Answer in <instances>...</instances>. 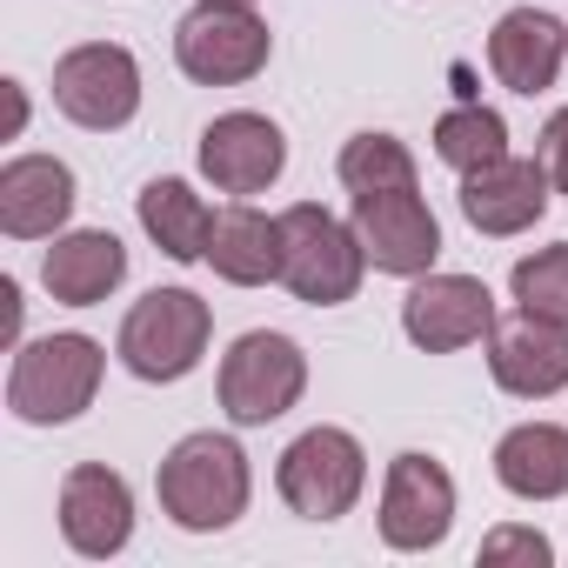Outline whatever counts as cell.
Returning <instances> with one entry per match:
<instances>
[{"label":"cell","instance_id":"7c38bea8","mask_svg":"<svg viewBox=\"0 0 568 568\" xmlns=\"http://www.w3.org/2000/svg\"><path fill=\"white\" fill-rule=\"evenodd\" d=\"M455 528V481L442 462L428 455H395L388 462V488H382V541L402 555H422L435 541H448Z\"/></svg>","mask_w":568,"mask_h":568},{"label":"cell","instance_id":"3957f363","mask_svg":"<svg viewBox=\"0 0 568 568\" xmlns=\"http://www.w3.org/2000/svg\"><path fill=\"white\" fill-rule=\"evenodd\" d=\"M101 342L88 335H48V342H28L14 355V375H8V408L34 428H61L74 422L94 388H101Z\"/></svg>","mask_w":568,"mask_h":568},{"label":"cell","instance_id":"e0dca14e","mask_svg":"<svg viewBox=\"0 0 568 568\" xmlns=\"http://www.w3.org/2000/svg\"><path fill=\"white\" fill-rule=\"evenodd\" d=\"M74 214V174L54 154H21L0 168V227L14 241H41Z\"/></svg>","mask_w":568,"mask_h":568},{"label":"cell","instance_id":"9a60e30c","mask_svg":"<svg viewBox=\"0 0 568 568\" xmlns=\"http://www.w3.org/2000/svg\"><path fill=\"white\" fill-rule=\"evenodd\" d=\"M281 168H288V141L267 114H221L201 134V174L221 194H261Z\"/></svg>","mask_w":568,"mask_h":568},{"label":"cell","instance_id":"8992f818","mask_svg":"<svg viewBox=\"0 0 568 568\" xmlns=\"http://www.w3.org/2000/svg\"><path fill=\"white\" fill-rule=\"evenodd\" d=\"M302 388H308V355H302L288 335L254 328V335H241V342L227 348V362H221V408H227L234 428H267V422H281V415L302 402Z\"/></svg>","mask_w":568,"mask_h":568},{"label":"cell","instance_id":"5b68a950","mask_svg":"<svg viewBox=\"0 0 568 568\" xmlns=\"http://www.w3.org/2000/svg\"><path fill=\"white\" fill-rule=\"evenodd\" d=\"M274 481L302 521H342L368 488V455L348 428H308L302 442H288Z\"/></svg>","mask_w":568,"mask_h":568},{"label":"cell","instance_id":"8fae6325","mask_svg":"<svg viewBox=\"0 0 568 568\" xmlns=\"http://www.w3.org/2000/svg\"><path fill=\"white\" fill-rule=\"evenodd\" d=\"M402 328L422 355H455L495 328V295L475 274H422L402 302Z\"/></svg>","mask_w":568,"mask_h":568},{"label":"cell","instance_id":"52a82bcc","mask_svg":"<svg viewBox=\"0 0 568 568\" xmlns=\"http://www.w3.org/2000/svg\"><path fill=\"white\" fill-rule=\"evenodd\" d=\"M174 61L201 88H241L267 68V21L254 8H227V0H201V8L174 28Z\"/></svg>","mask_w":568,"mask_h":568},{"label":"cell","instance_id":"7a4b0ae2","mask_svg":"<svg viewBox=\"0 0 568 568\" xmlns=\"http://www.w3.org/2000/svg\"><path fill=\"white\" fill-rule=\"evenodd\" d=\"M161 508L194 528L214 535L247 508V455L227 435H187L174 442V455L161 462Z\"/></svg>","mask_w":568,"mask_h":568},{"label":"cell","instance_id":"4316f807","mask_svg":"<svg viewBox=\"0 0 568 568\" xmlns=\"http://www.w3.org/2000/svg\"><path fill=\"white\" fill-rule=\"evenodd\" d=\"M227 8H254V0H227Z\"/></svg>","mask_w":568,"mask_h":568},{"label":"cell","instance_id":"277c9868","mask_svg":"<svg viewBox=\"0 0 568 568\" xmlns=\"http://www.w3.org/2000/svg\"><path fill=\"white\" fill-rule=\"evenodd\" d=\"M207 335H214V315L201 295L187 288H154L128 308L121 322V362L128 375L141 382H181L194 375V362L207 355Z\"/></svg>","mask_w":568,"mask_h":568},{"label":"cell","instance_id":"9c48e42d","mask_svg":"<svg viewBox=\"0 0 568 568\" xmlns=\"http://www.w3.org/2000/svg\"><path fill=\"white\" fill-rule=\"evenodd\" d=\"M355 241L362 254L382 267V274H428L435 254H442V227L428 214V201L415 187H375V194H355Z\"/></svg>","mask_w":568,"mask_h":568},{"label":"cell","instance_id":"ac0fdd59","mask_svg":"<svg viewBox=\"0 0 568 568\" xmlns=\"http://www.w3.org/2000/svg\"><path fill=\"white\" fill-rule=\"evenodd\" d=\"M121 274H128V247L108 234V227H81V234H61L41 261V281H48V295L68 302V308H94L121 288Z\"/></svg>","mask_w":568,"mask_h":568},{"label":"cell","instance_id":"5bb4252c","mask_svg":"<svg viewBox=\"0 0 568 568\" xmlns=\"http://www.w3.org/2000/svg\"><path fill=\"white\" fill-rule=\"evenodd\" d=\"M548 161H488L475 174H462V214L475 234H521L548 214Z\"/></svg>","mask_w":568,"mask_h":568},{"label":"cell","instance_id":"d6986e66","mask_svg":"<svg viewBox=\"0 0 568 568\" xmlns=\"http://www.w3.org/2000/svg\"><path fill=\"white\" fill-rule=\"evenodd\" d=\"M207 261H214L221 281H234V288L281 281V214L267 221L261 207H221L214 234H207Z\"/></svg>","mask_w":568,"mask_h":568},{"label":"cell","instance_id":"7402d4cb","mask_svg":"<svg viewBox=\"0 0 568 568\" xmlns=\"http://www.w3.org/2000/svg\"><path fill=\"white\" fill-rule=\"evenodd\" d=\"M435 154H442L455 174H475V168H488V161L508 154V128H501L495 108L462 101V108H448V114L435 121Z\"/></svg>","mask_w":568,"mask_h":568},{"label":"cell","instance_id":"6da1fadb","mask_svg":"<svg viewBox=\"0 0 568 568\" xmlns=\"http://www.w3.org/2000/svg\"><path fill=\"white\" fill-rule=\"evenodd\" d=\"M362 267H368V254H362L355 227H342L328 207L295 201L288 214H281V281H288L295 302H308V308L355 302Z\"/></svg>","mask_w":568,"mask_h":568},{"label":"cell","instance_id":"4fadbf2b","mask_svg":"<svg viewBox=\"0 0 568 568\" xmlns=\"http://www.w3.org/2000/svg\"><path fill=\"white\" fill-rule=\"evenodd\" d=\"M61 535L88 561L121 555L128 535H134V495H128V481L114 468H101V462L68 468V481H61Z\"/></svg>","mask_w":568,"mask_h":568},{"label":"cell","instance_id":"603a6c76","mask_svg":"<svg viewBox=\"0 0 568 568\" xmlns=\"http://www.w3.org/2000/svg\"><path fill=\"white\" fill-rule=\"evenodd\" d=\"M342 187L375 194V187H415V154L395 134H355L342 148Z\"/></svg>","mask_w":568,"mask_h":568},{"label":"cell","instance_id":"484cf974","mask_svg":"<svg viewBox=\"0 0 568 568\" xmlns=\"http://www.w3.org/2000/svg\"><path fill=\"white\" fill-rule=\"evenodd\" d=\"M541 161H548V181L568 194V108L548 114V128H541Z\"/></svg>","mask_w":568,"mask_h":568},{"label":"cell","instance_id":"ba28073f","mask_svg":"<svg viewBox=\"0 0 568 568\" xmlns=\"http://www.w3.org/2000/svg\"><path fill=\"white\" fill-rule=\"evenodd\" d=\"M54 108L74 128H88V134L128 128L134 108H141V68H134V54L114 48V41H88V48L61 54L54 61Z\"/></svg>","mask_w":568,"mask_h":568},{"label":"cell","instance_id":"2e32d148","mask_svg":"<svg viewBox=\"0 0 568 568\" xmlns=\"http://www.w3.org/2000/svg\"><path fill=\"white\" fill-rule=\"evenodd\" d=\"M561 54H568V28L555 14H535V8L501 14L495 34H488V68L515 94H548L555 74H561Z\"/></svg>","mask_w":568,"mask_h":568},{"label":"cell","instance_id":"cb8c5ba5","mask_svg":"<svg viewBox=\"0 0 568 568\" xmlns=\"http://www.w3.org/2000/svg\"><path fill=\"white\" fill-rule=\"evenodd\" d=\"M508 281H515V302H521V308L568 322V241L535 247L528 261H515V274H508Z\"/></svg>","mask_w":568,"mask_h":568},{"label":"cell","instance_id":"30bf717a","mask_svg":"<svg viewBox=\"0 0 568 568\" xmlns=\"http://www.w3.org/2000/svg\"><path fill=\"white\" fill-rule=\"evenodd\" d=\"M488 375L521 395V402H541V395H561L568 388V322L555 315H535V308H515L488 328Z\"/></svg>","mask_w":568,"mask_h":568},{"label":"cell","instance_id":"d4e9b609","mask_svg":"<svg viewBox=\"0 0 568 568\" xmlns=\"http://www.w3.org/2000/svg\"><path fill=\"white\" fill-rule=\"evenodd\" d=\"M548 535H535V528H495L488 541H481V561L488 568H501V561H528V568H548Z\"/></svg>","mask_w":568,"mask_h":568},{"label":"cell","instance_id":"44dd1931","mask_svg":"<svg viewBox=\"0 0 568 568\" xmlns=\"http://www.w3.org/2000/svg\"><path fill=\"white\" fill-rule=\"evenodd\" d=\"M141 227H148V241L168 261H207L214 214H207V201L187 181H148L141 187Z\"/></svg>","mask_w":568,"mask_h":568},{"label":"cell","instance_id":"ffe728a7","mask_svg":"<svg viewBox=\"0 0 568 568\" xmlns=\"http://www.w3.org/2000/svg\"><path fill=\"white\" fill-rule=\"evenodd\" d=\"M495 475H501V488L521 495V501H555V495H568V428H555V422H521V428H508L501 448H495Z\"/></svg>","mask_w":568,"mask_h":568}]
</instances>
